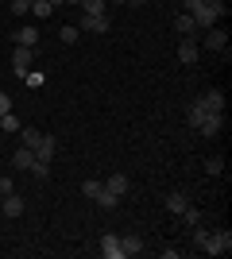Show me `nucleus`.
<instances>
[{"mask_svg": "<svg viewBox=\"0 0 232 259\" xmlns=\"http://www.w3.org/2000/svg\"><path fill=\"white\" fill-rule=\"evenodd\" d=\"M224 16V0H201V8L194 12V27H217V20Z\"/></svg>", "mask_w": 232, "mask_h": 259, "instance_id": "f257e3e1", "label": "nucleus"}, {"mask_svg": "<svg viewBox=\"0 0 232 259\" xmlns=\"http://www.w3.org/2000/svg\"><path fill=\"white\" fill-rule=\"evenodd\" d=\"M201 251H209V255H228V251H232V232H228V228L209 232V240H205V248H201Z\"/></svg>", "mask_w": 232, "mask_h": 259, "instance_id": "f03ea898", "label": "nucleus"}, {"mask_svg": "<svg viewBox=\"0 0 232 259\" xmlns=\"http://www.w3.org/2000/svg\"><path fill=\"white\" fill-rule=\"evenodd\" d=\"M31 62H35V47H16V51H12V70L20 77L31 70Z\"/></svg>", "mask_w": 232, "mask_h": 259, "instance_id": "7ed1b4c3", "label": "nucleus"}, {"mask_svg": "<svg viewBox=\"0 0 232 259\" xmlns=\"http://www.w3.org/2000/svg\"><path fill=\"white\" fill-rule=\"evenodd\" d=\"M77 31H93V35H105L109 31V16H81V20L74 23Z\"/></svg>", "mask_w": 232, "mask_h": 259, "instance_id": "20e7f679", "label": "nucleus"}, {"mask_svg": "<svg viewBox=\"0 0 232 259\" xmlns=\"http://www.w3.org/2000/svg\"><path fill=\"white\" fill-rule=\"evenodd\" d=\"M31 162H35L31 147H16V151L8 155V166H12V170H31Z\"/></svg>", "mask_w": 232, "mask_h": 259, "instance_id": "39448f33", "label": "nucleus"}, {"mask_svg": "<svg viewBox=\"0 0 232 259\" xmlns=\"http://www.w3.org/2000/svg\"><path fill=\"white\" fill-rule=\"evenodd\" d=\"M101 255H105V259H124L120 236H116V232H105V236H101Z\"/></svg>", "mask_w": 232, "mask_h": 259, "instance_id": "423d86ee", "label": "nucleus"}, {"mask_svg": "<svg viewBox=\"0 0 232 259\" xmlns=\"http://www.w3.org/2000/svg\"><path fill=\"white\" fill-rule=\"evenodd\" d=\"M198 101H201L205 112H224V93H221V89H205Z\"/></svg>", "mask_w": 232, "mask_h": 259, "instance_id": "0eeeda50", "label": "nucleus"}, {"mask_svg": "<svg viewBox=\"0 0 232 259\" xmlns=\"http://www.w3.org/2000/svg\"><path fill=\"white\" fill-rule=\"evenodd\" d=\"M221 128H224V112H205V120L198 124L201 136H217Z\"/></svg>", "mask_w": 232, "mask_h": 259, "instance_id": "6e6552de", "label": "nucleus"}, {"mask_svg": "<svg viewBox=\"0 0 232 259\" xmlns=\"http://www.w3.org/2000/svg\"><path fill=\"white\" fill-rule=\"evenodd\" d=\"M55 151H58L55 136H43V140L35 143V159H39V162H51V159H55Z\"/></svg>", "mask_w": 232, "mask_h": 259, "instance_id": "1a4fd4ad", "label": "nucleus"}, {"mask_svg": "<svg viewBox=\"0 0 232 259\" xmlns=\"http://www.w3.org/2000/svg\"><path fill=\"white\" fill-rule=\"evenodd\" d=\"M23 209H27V201H23L16 190H12V194H4V217H23Z\"/></svg>", "mask_w": 232, "mask_h": 259, "instance_id": "9d476101", "label": "nucleus"}, {"mask_svg": "<svg viewBox=\"0 0 232 259\" xmlns=\"http://www.w3.org/2000/svg\"><path fill=\"white\" fill-rule=\"evenodd\" d=\"M105 190H109V194H116V197H124L128 190H132V182H128V174H109Z\"/></svg>", "mask_w": 232, "mask_h": 259, "instance_id": "9b49d317", "label": "nucleus"}, {"mask_svg": "<svg viewBox=\"0 0 232 259\" xmlns=\"http://www.w3.org/2000/svg\"><path fill=\"white\" fill-rule=\"evenodd\" d=\"M12 39H16V47H35L39 51V31L35 27H20V31H12Z\"/></svg>", "mask_w": 232, "mask_h": 259, "instance_id": "f8f14e48", "label": "nucleus"}, {"mask_svg": "<svg viewBox=\"0 0 232 259\" xmlns=\"http://www.w3.org/2000/svg\"><path fill=\"white\" fill-rule=\"evenodd\" d=\"M178 62H186V66L198 62V43H194V39H182V43H178Z\"/></svg>", "mask_w": 232, "mask_h": 259, "instance_id": "ddd939ff", "label": "nucleus"}, {"mask_svg": "<svg viewBox=\"0 0 232 259\" xmlns=\"http://www.w3.org/2000/svg\"><path fill=\"white\" fill-rule=\"evenodd\" d=\"M205 47H209V51H228V31H217V27H209V35H205Z\"/></svg>", "mask_w": 232, "mask_h": 259, "instance_id": "4468645a", "label": "nucleus"}, {"mask_svg": "<svg viewBox=\"0 0 232 259\" xmlns=\"http://www.w3.org/2000/svg\"><path fill=\"white\" fill-rule=\"evenodd\" d=\"M120 251H124V259H128V255H140V251H144V240L135 236V232H128V236H120Z\"/></svg>", "mask_w": 232, "mask_h": 259, "instance_id": "2eb2a0df", "label": "nucleus"}, {"mask_svg": "<svg viewBox=\"0 0 232 259\" xmlns=\"http://www.w3.org/2000/svg\"><path fill=\"white\" fill-rule=\"evenodd\" d=\"M186 205H190V197L182 194V190H174V194H166V213H174V217H178V213H182Z\"/></svg>", "mask_w": 232, "mask_h": 259, "instance_id": "dca6fc26", "label": "nucleus"}, {"mask_svg": "<svg viewBox=\"0 0 232 259\" xmlns=\"http://www.w3.org/2000/svg\"><path fill=\"white\" fill-rule=\"evenodd\" d=\"M174 31H182V35H186V39H190V35H194V31H198V27H194V16H190V12H182V16H178V20H174Z\"/></svg>", "mask_w": 232, "mask_h": 259, "instance_id": "f3484780", "label": "nucleus"}, {"mask_svg": "<svg viewBox=\"0 0 232 259\" xmlns=\"http://www.w3.org/2000/svg\"><path fill=\"white\" fill-rule=\"evenodd\" d=\"M93 201H97L101 209H116V205H120V197H116V194H109V190H105V186H101V194L93 197Z\"/></svg>", "mask_w": 232, "mask_h": 259, "instance_id": "a211bd4d", "label": "nucleus"}, {"mask_svg": "<svg viewBox=\"0 0 232 259\" xmlns=\"http://www.w3.org/2000/svg\"><path fill=\"white\" fill-rule=\"evenodd\" d=\"M81 16H105V0H81Z\"/></svg>", "mask_w": 232, "mask_h": 259, "instance_id": "6ab92c4d", "label": "nucleus"}, {"mask_svg": "<svg viewBox=\"0 0 232 259\" xmlns=\"http://www.w3.org/2000/svg\"><path fill=\"white\" fill-rule=\"evenodd\" d=\"M23 124H20V116H16V112H4V116H0V132H20Z\"/></svg>", "mask_w": 232, "mask_h": 259, "instance_id": "aec40b11", "label": "nucleus"}, {"mask_svg": "<svg viewBox=\"0 0 232 259\" xmlns=\"http://www.w3.org/2000/svg\"><path fill=\"white\" fill-rule=\"evenodd\" d=\"M186 120H190V124H194V128H198L201 120H205V108H201V101H198V97H194V105H190V112H186Z\"/></svg>", "mask_w": 232, "mask_h": 259, "instance_id": "412c9836", "label": "nucleus"}, {"mask_svg": "<svg viewBox=\"0 0 232 259\" xmlns=\"http://www.w3.org/2000/svg\"><path fill=\"white\" fill-rule=\"evenodd\" d=\"M20 136H23V147H31V151H35V143L43 140V132H39V128H20Z\"/></svg>", "mask_w": 232, "mask_h": 259, "instance_id": "4be33fe9", "label": "nucleus"}, {"mask_svg": "<svg viewBox=\"0 0 232 259\" xmlns=\"http://www.w3.org/2000/svg\"><path fill=\"white\" fill-rule=\"evenodd\" d=\"M31 174L39 178V182H47V178H51V162H39V159H35L31 162Z\"/></svg>", "mask_w": 232, "mask_h": 259, "instance_id": "5701e85b", "label": "nucleus"}, {"mask_svg": "<svg viewBox=\"0 0 232 259\" xmlns=\"http://www.w3.org/2000/svg\"><path fill=\"white\" fill-rule=\"evenodd\" d=\"M101 186H105V182H97V178H89V182H81V194H85L89 201H93V197L101 194Z\"/></svg>", "mask_w": 232, "mask_h": 259, "instance_id": "b1692460", "label": "nucleus"}, {"mask_svg": "<svg viewBox=\"0 0 232 259\" xmlns=\"http://www.w3.org/2000/svg\"><path fill=\"white\" fill-rule=\"evenodd\" d=\"M77 35H81V31H77V27H74V23H66V27H62V31H58V39H62V43H77Z\"/></svg>", "mask_w": 232, "mask_h": 259, "instance_id": "393cba45", "label": "nucleus"}, {"mask_svg": "<svg viewBox=\"0 0 232 259\" xmlns=\"http://www.w3.org/2000/svg\"><path fill=\"white\" fill-rule=\"evenodd\" d=\"M23 81H27L31 89H39V85L47 81V77H43V70H27V74H23Z\"/></svg>", "mask_w": 232, "mask_h": 259, "instance_id": "a878e982", "label": "nucleus"}, {"mask_svg": "<svg viewBox=\"0 0 232 259\" xmlns=\"http://www.w3.org/2000/svg\"><path fill=\"white\" fill-rule=\"evenodd\" d=\"M31 12L39 16V20H47V16H51L55 8H51V0H35V4H31Z\"/></svg>", "mask_w": 232, "mask_h": 259, "instance_id": "bb28decb", "label": "nucleus"}, {"mask_svg": "<svg viewBox=\"0 0 232 259\" xmlns=\"http://www.w3.org/2000/svg\"><path fill=\"white\" fill-rule=\"evenodd\" d=\"M178 217H182V221H186L190 228H194V225H198V221H201V213H198V209H194V205H186V209H182V213H178Z\"/></svg>", "mask_w": 232, "mask_h": 259, "instance_id": "cd10ccee", "label": "nucleus"}, {"mask_svg": "<svg viewBox=\"0 0 232 259\" xmlns=\"http://www.w3.org/2000/svg\"><path fill=\"white\" fill-rule=\"evenodd\" d=\"M8 8H12V16H27V12H31V4H27V0H12Z\"/></svg>", "mask_w": 232, "mask_h": 259, "instance_id": "c85d7f7f", "label": "nucleus"}, {"mask_svg": "<svg viewBox=\"0 0 232 259\" xmlns=\"http://www.w3.org/2000/svg\"><path fill=\"white\" fill-rule=\"evenodd\" d=\"M205 240H209V232H205V228H198V225H194V248H205Z\"/></svg>", "mask_w": 232, "mask_h": 259, "instance_id": "c756f323", "label": "nucleus"}, {"mask_svg": "<svg viewBox=\"0 0 232 259\" xmlns=\"http://www.w3.org/2000/svg\"><path fill=\"white\" fill-rule=\"evenodd\" d=\"M205 170H209V174H221V170H224V159H217V155H213V159L205 162Z\"/></svg>", "mask_w": 232, "mask_h": 259, "instance_id": "7c9ffc66", "label": "nucleus"}, {"mask_svg": "<svg viewBox=\"0 0 232 259\" xmlns=\"http://www.w3.org/2000/svg\"><path fill=\"white\" fill-rule=\"evenodd\" d=\"M12 190H16V182H12L8 174H0V197H4V194H12Z\"/></svg>", "mask_w": 232, "mask_h": 259, "instance_id": "2f4dec72", "label": "nucleus"}, {"mask_svg": "<svg viewBox=\"0 0 232 259\" xmlns=\"http://www.w3.org/2000/svg\"><path fill=\"white\" fill-rule=\"evenodd\" d=\"M4 112H12V97L8 93H0V116H4Z\"/></svg>", "mask_w": 232, "mask_h": 259, "instance_id": "473e14b6", "label": "nucleus"}, {"mask_svg": "<svg viewBox=\"0 0 232 259\" xmlns=\"http://www.w3.org/2000/svg\"><path fill=\"white\" fill-rule=\"evenodd\" d=\"M198 8H201V0H186V12H190V16H194Z\"/></svg>", "mask_w": 232, "mask_h": 259, "instance_id": "72a5a7b5", "label": "nucleus"}, {"mask_svg": "<svg viewBox=\"0 0 232 259\" xmlns=\"http://www.w3.org/2000/svg\"><path fill=\"white\" fill-rule=\"evenodd\" d=\"M128 4H132V8H144V4H147V0H128Z\"/></svg>", "mask_w": 232, "mask_h": 259, "instance_id": "f704fd0d", "label": "nucleus"}, {"mask_svg": "<svg viewBox=\"0 0 232 259\" xmlns=\"http://www.w3.org/2000/svg\"><path fill=\"white\" fill-rule=\"evenodd\" d=\"M58 4H66V0H51V8H58Z\"/></svg>", "mask_w": 232, "mask_h": 259, "instance_id": "c9c22d12", "label": "nucleus"}, {"mask_svg": "<svg viewBox=\"0 0 232 259\" xmlns=\"http://www.w3.org/2000/svg\"><path fill=\"white\" fill-rule=\"evenodd\" d=\"M112 4H128V0H112Z\"/></svg>", "mask_w": 232, "mask_h": 259, "instance_id": "e433bc0d", "label": "nucleus"}, {"mask_svg": "<svg viewBox=\"0 0 232 259\" xmlns=\"http://www.w3.org/2000/svg\"><path fill=\"white\" fill-rule=\"evenodd\" d=\"M66 4H81V0H66Z\"/></svg>", "mask_w": 232, "mask_h": 259, "instance_id": "4c0bfd02", "label": "nucleus"}, {"mask_svg": "<svg viewBox=\"0 0 232 259\" xmlns=\"http://www.w3.org/2000/svg\"><path fill=\"white\" fill-rule=\"evenodd\" d=\"M0 166H4V159H0Z\"/></svg>", "mask_w": 232, "mask_h": 259, "instance_id": "58836bf2", "label": "nucleus"}, {"mask_svg": "<svg viewBox=\"0 0 232 259\" xmlns=\"http://www.w3.org/2000/svg\"><path fill=\"white\" fill-rule=\"evenodd\" d=\"M27 4H35V0H27Z\"/></svg>", "mask_w": 232, "mask_h": 259, "instance_id": "ea45409f", "label": "nucleus"}]
</instances>
